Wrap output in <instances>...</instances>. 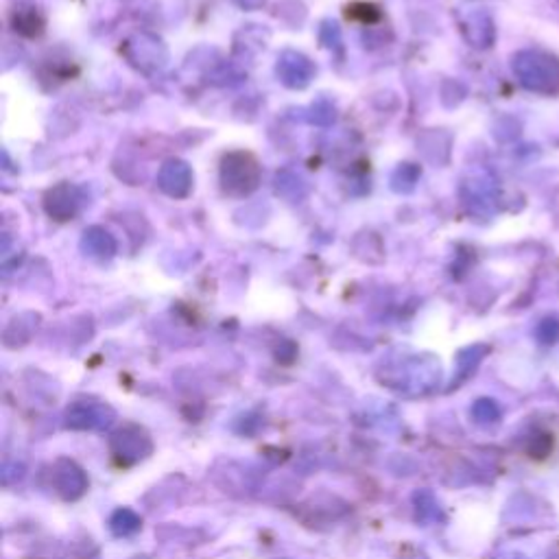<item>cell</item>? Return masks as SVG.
<instances>
[{
  "label": "cell",
  "mask_w": 559,
  "mask_h": 559,
  "mask_svg": "<svg viewBox=\"0 0 559 559\" xmlns=\"http://www.w3.org/2000/svg\"><path fill=\"white\" fill-rule=\"evenodd\" d=\"M514 75L529 93L559 94V57L547 51L529 48L514 55Z\"/></svg>",
  "instance_id": "obj_1"
},
{
  "label": "cell",
  "mask_w": 559,
  "mask_h": 559,
  "mask_svg": "<svg viewBox=\"0 0 559 559\" xmlns=\"http://www.w3.org/2000/svg\"><path fill=\"white\" fill-rule=\"evenodd\" d=\"M260 184V164L252 153L230 151L221 160V188L230 197H247Z\"/></svg>",
  "instance_id": "obj_2"
},
{
  "label": "cell",
  "mask_w": 559,
  "mask_h": 559,
  "mask_svg": "<svg viewBox=\"0 0 559 559\" xmlns=\"http://www.w3.org/2000/svg\"><path fill=\"white\" fill-rule=\"evenodd\" d=\"M84 197L79 188L70 184H57L45 195V210L51 219L70 221L81 210Z\"/></svg>",
  "instance_id": "obj_3"
},
{
  "label": "cell",
  "mask_w": 559,
  "mask_h": 559,
  "mask_svg": "<svg viewBox=\"0 0 559 559\" xmlns=\"http://www.w3.org/2000/svg\"><path fill=\"white\" fill-rule=\"evenodd\" d=\"M158 186H160L168 197L182 199V197H186L192 188L190 166L182 160L164 162L160 173H158Z\"/></svg>",
  "instance_id": "obj_4"
},
{
  "label": "cell",
  "mask_w": 559,
  "mask_h": 559,
  "mask_svg": "<svg viewBox=\"0 0 559 559\" xmlns=\"http://www.w3.org/2000/svg\"><path fill=\"white\" fill-rule=\"evenodd\" d=\"M278 75L282 79V84H287L288 88H304L312 79V75H315V69H312V64L304 55L284 53L280 57Z\"/></svg>",
  "instance_id": "obj_5"
},
{
  "label": "cell",
  "mask_w": 559,
  "mask_h": 559,
  "mask_svg": "<svg viewBox=\"0 0 559 559\" xmlns=\"http://www.w3.org/2000/svg\"><path fill=\"white\" fill-rule=\"evenodd\" d=\"M129 46L138 51L136 55H132V60H134V64H138L142 70H149L147 64H151L153 69H160V66L164 64V60H166V53H164L162 42L151 36H140L138 45H132V42H129Z\"/></svg>",
  "instance_id": "obj_6"
},
{
  "label": "cell",
  "mask_w": 559,
  "mask_h": 559,
  "mask_svg": "<svg viewBox=\"0 0 559 559\" xmlns=\"http://www.w3.org/2000/svg\"><path fill=\"white\" fill-rule=\"evenodd\" d=\"M84 249L94 258H112L114 252H117V243L105 230L101 228H90L88 232L84 234Z\"/></svg>",
  "instance_id": "obj_7"
},
{
  "label": "cell",
  "mask_w": 559,
  "mask_h": 559,
  "mask_svg": "<svg viewBox=\"0 0 559 559\" xmlns=\"http://www.w3.org/2000/svg\"><path fill=\"white\" fill-rule=\"evenodd\" d=\"M12 24H13V31L20 33L24 37H37L42 36L45 31V20H42L40 13L36 9H18L16 13L12 16Z\"/></svg>",
  "instance_id": "obj_8"
},
{
  "label": "cell",
  "mask_w": 559,
  "mask_h": 559,
  "mask_svg": "<svg viewBox=\"0 0 559 559\" xmlns=\"http://www.w3.org/2000/svg\"><path fill=\"white\" fill-rule=\"evenodd\" d=\"M466 27H474V33L467 36V40L474 46H490L494 42V27H491V20L485 13H474L470 20L466 22Z\"/></svg>",
  "instance_id": "obj_9"
},
{
  "label": "cell",
  "mask_w": 559,
  "mask_h": 559,
  "mask_svg": "<svg viewBox=\"0 0 559 559\" xmlns=\"http://www.w3.org/2000/svg\"><path fill=\"white\" fill-rule=\"evenodd\" d=\"M345 18L361 24H376L383 18V13L372 3H352L345 7Z\"/></svg>",
  "instance_id": "obj_10"
},
{
  "label": "cell",
  "mask_w": 559,
  "mask_h": 559,
  "mask_svg": "<svg viewBox=\"0 0 559 559\" xmlns=\"http://www.w3.org/2000/svg\"><path fill=\"white\" fill-rule=\"evenodd\" d=\"M538 336L544 344H555L559 339V321L557 320H544L538 328Z\"/></svg>",
  "instance_id": "obj_11"
},
{
  "label": "cell",
  "mask_w": 559,
  "mask_h": 559,
  "mask_svg": "<svg viewBox=\"0 0 559 559\" xmlns=\"http://www.w3.org/2000/svg\"><path fill=\"white\" fill-rule=\"evenodd\" d=\"M236 3L240 4V7H247V9H256L260 7V4L264 3V0H236Z\"/></svg>",
  "instance_id": "obj_12"
}]
</instances>
